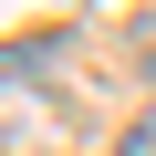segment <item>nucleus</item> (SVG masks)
<instances>
[{
    "instance_id": "nucleus-1",
    "label": "nucleus",
    "mask_w": 156,
    "mask_h": 156,
    "mask_svg": "<svg viewBox=\"0 0 156 156\" xmlns=\"http://www.w3.org/2000/svg\"><path fill=\"white\" fill-rule=\"evenodd\" d=\"M115 156H156V104H146V115H135V125L115 135Z\"/></svg>"
}]
</instances>
